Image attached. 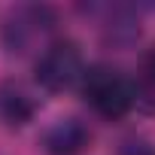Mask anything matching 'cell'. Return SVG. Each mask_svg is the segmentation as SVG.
Listing matches in <instances>:
<instances>
[{"label":"cell","instance_id":"obj_1","mask_svg":"<svg viewBox=\"0 0 155 155\" xmlns=\"http://www.w3.org/2000/svg\"><path fill=\"white\" fill-rule=\"evenodd\" d=\"M61 12L49 3H15L0 18V49L9 58H37L58 40Z\"/></svg>","mask_w":155,"mask_h":155},{"label":"cell","instance_id":"obj_2","mask_svg":"<svg viewBox=\"0 0 155 155\" xmlns=\"http://www.w3.org/2000/svg\"><path fill=\"white\" fill-rule=\"evenodd\" d=\"M79 97L104 122H122L137 110L134 76L110 61L88 64L82 82H79Z\"/></svg>","mask_w":155,"mask_h":155},{"label":"cell","instance_id":"obj_3","mask_svg":"<svg viewBox=\"0 0 155 155\" xmlns=\"http://www.w3.org/2000/svg\"><path fill=\"white\" fill-rule=\"evenodd\" d=\"M88 61L82 55V46L70 37H58L34 58V82L46 94H64L79 88Z\"/></svg>","mask_w":155,"mask_h":155},{"label":"cell","instance_id":"obj_4","mask_svg":"<svg viewBox=\"0 0 155 155\" xmlns=\"http://www.w3.org/2000/svg\"><path fill=\"white\" fill-rule=\"evenodd\" d=\"M94 143V131L82 116H61L40 134L43 155H85Z\"/></svg>","mask_w":155,"mask_h":155},{"label":"cell","instance_id":"obj_5","mask_svg":"<svg viewBox=\"0 0 155 155\" xmlns=\"http://www.w3.org/2000/svg\"><path fill=\"white\" fill-rule=\"evenodd\" d=\"M40 107H43L40 94L28 82L15 79V76L0 79V125H3V128H9V131L28 128L37 119Z\"/></svg>","mask_w":155,"mask_h":155},{"label":"cell","instance_id":"obj_6","mask_svg":"<svg viewBox=\"0 0 155 155\" xmlns=\"http://www.w3.org/2000/svg\"><path fill=\"white\" fill-rule=\"evenodd\" d=\"M88 12H97L101 15V40L107 49H134L137 40H140V15L134 6H91Z\"/></svg>","mask_w":155,"mask_h":155},{"label":"cell","instance_id":"obj_7","mask_svg":"<svg viewBox=\"0 0 155 155\" xmlns=\"http://www.w3.org/2000/svg\"><path fill=\"white\" fill-rule=\"evenodd\" d=\"M134 94H137V110L146 116H155V43L146 46L140 61H137Z\"/></svg>","mask_w":155,"mask_h":155},{"label":"cell","instance_id":"obj_8","mask_svg":"<svg viewBox=\"0 0 155 155\" xmlns=\"http://www.w3.org/2000/svg\"><path fill=\"white\" fill-rule=\"evenodd\" d=\"M116 155H155V143L146 134H128L119 143V152Z\"/></svg>","mask_w":155,"mask_h":155}]
</instances>
